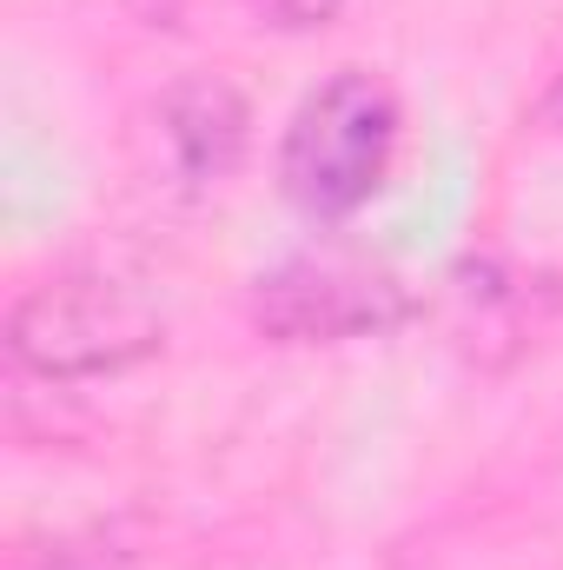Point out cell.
Segmentation results:
<instances>
[{"mask_svg":"<svg viewBox=\"0 0 563 570\" xmlns=\"http://www.w3.org/2000/svg\"><path fill=\"white\" fill-rule=\"evenodd\" d=\"M392 153H398V94L365 67H338L298 100L285 127L279 186L305 219L338 226L385 186Z\"/></svg>","mask_w":563,"mask_h":570,"instance_id":"1","label":"cell"},{"mask_svg":"<svg viewBox=\"0 0 563 570\" xmlns=\"http://www.w3.org/2000/svg\"><path fill=\"white\" fill-rule=\"evenodd\" d=\"M53 570H113V564H100V558H53Z\"/></svg>","mask_w":563,"mask_h":570,"instance_id":"7","label":"cell"},{"mask_svg":"<svg viewBox=\"0 0 563 570\" xmlns=\"http://www.w3.org/2000/svg\"><path fill=\"white\" fill-rule=\"evenodd\" d=\"M253 140V107L233 80L219 73H199V80H179L166 100H159V146L172 159V179L206 193L219 179L239 173Z\"/></svg>","mask_w":563,"mask_h":570,"instance_id":"4","label":"cell"},{"mask_svg":"<svg viewBox=\"0 0 563 570\" xmlns=\"http://www.w3.org/2000/svg\"><path fill=\"white\" fill-rule=\"evenodd\" d=\"M159 345V312L140 285L100 266H73L40 279L7 312V352L40 379H100Z\"/></svg>","mask_w":563,"mask_h":570,"instance_id":"2","label":"cell"},{"mask_svg":"<svg viewBox=\"0 0 563 570\" xmlns=\"http://www.w3.org/2000/svg\"><path fill=\"white\" fill-rule=\"evenodd\" d=\"M544 120L563 134V73H557V87H551V100H544Z\"/></svg>","mask_w":563,"mask_h":570,"instance_id":"6","label":"cell"},{"mask_svg":"<svg viewBox=\"0 0 563 570\" xmlns=\"http://www.w3.org/2000/svg\"><path fill=\"white\" fill-rule=\"evenodd\" d=\"M266 27H285V33H312V27H325V20H338V7L345 0H246Z\"/></svg>","mask_w":563,"mask_h":570,"instance_id":"5","label":"cell"},{"mask_svg":"<svg viewBox=\"0 0 563 570\" xmlns=\"http://www.w3.org/2000/svg\"><path fill=\"white\" fill-rule=\"evenodd\" d=\"M412 312H418L412 292L358 253H292L253 279V325L285 345L378 338Z\"/></svg>","mask_w":563,"mask_h":570,"instance_id":"3","label":"cell"}]
</instances>
